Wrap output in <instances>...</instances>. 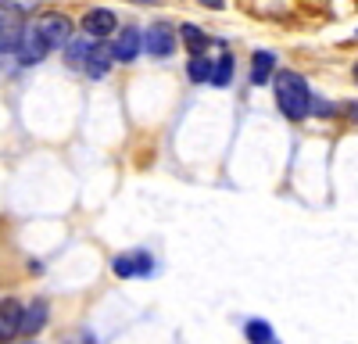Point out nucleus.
<instances>
[{"instance_id":"20e7f679","label":"nucleus","mask_w":358,"mask_h":344,"mask_svg":"<svg viewBox=\"0 0 358 344\" xmlns=\"http://www.w3.org/2000/svg\"><path fill=\"white\" fill-rule=\"evenodd\" d=\"M143 50L151 54V57H169L176 50V29L169 22H155L143 33Z\"/></svg>"},{"instance_id":"0eeeda50","label":"nucleus","mask_w":358,"mask_h":344,"mask_svg":"<svg viewBox=\"0 0 358 344\" xmlns=\"http://www.w3.org/2000/svg\"><path fill=\"white\" fill-rule=\"evenodd\" d=\"M47 43H43V36L36 33L33 25L25 29V36H22V43H18V50H15V57H18V65H25V69H33V65H40L43 57H47Z\"/></svg>"},{"instance_id":"7ed1b4c3","label":"nucleus","mask_w":358,"mask_h":344,"mask_svg":"<svg viewBox=\"0 0 358 344\" xmlns=\"http://www.w3.org/2000/svg\"><path fill=\"white\" fill-rule=\"evenodd\" d=\"M33 29L43 36V43H47L50 50L65 47V43L72 40V22H69V15H62V11H43V15L33 22Z\"/></svg>"},{"instance_id":"9d476101","label":"nucleus","mask_w":358,"mask_h":344,"mask_svg":"<svg viewBox=\"0 0 358 344\" xmlns=\"http://www.w3.org/2000/svg\"><path fill=\"white\" fill-rule=\"evenodd\" d=\"M273 79H276V54L273 50H255V57H251V83L265 86Z\"/></svg>"},{"instance_id":"a211bd4d","label":"nucleus","mask_w":358,"mask_h":344,"mask_svg":"<svg viewBox=\"0 0 358 344\" xmlns=\"http://www.w3.org/2000/svg\"><path fill=\"white\" fill-rule=\"evenodd\" d=\"M201 4H204V8H212V11H222V8H226V0H201Z\"/></svg>"},{"instance_id":"6ab92c4d","label":"nucleus","mask_w":358,"mask_h":344,"mask_svg":"<svg viewBox=\"0 0 358 344\" xmlns=\"http://www.w3.org/2000/svg\"><path fill=\"white\" fill-rule=\"evenodd\" d=\"M355 83H358V65H355Z\"/></svg>"},{"instance_id":"f8f14e48","label":"nucleus","mask_w":358,"mask_h":344,"mask_svg":"<svg viewBox=\"0 0 358 344\" xmlns=\"http://www.w3.org/2000/svg\"><path fill=\"white\" fill-rule=\"evenodd\" d=\"M47 301L40 298V301H33L29 308H22V330L18 334H40L43 327H47Z\"/></svg>"},{"instance_id":"2eb2a0df","label":"nucleus","mask_w":358,"mask_h":344,"mask_svg":"<svg viewBox=\"0 0 358 344\" xmlns=\"http://www.w3.org/2000/svg\"><path fill=\"white\" fill-rule=\"evenodd\" d=\"M187 79H190V83H208V79H212V57L190 54V62H187Z\"/></svg>"},{"instance_id":"ddd939ff","label":"nucleus","mask_w":358,"mask_h":344,"mask_svg":"<svg viewBox=\"0 0 358 344\" xmlns=\"http://www.w3.org/2000/svg\"><path fill=\"white\" fill-rule=\"evenodd\" d=\"M111 62H115V57H111V47H101V43H97V47H94V54L86 57V65H83V69H86V76L104 79V76H108V69H111Z\"/></svg>"},{"instance_id":"39448f33","label":"nucleus","mask_w":358,"mask_h":344,"mask_svg":"<svg viewBox=\"0 0 358 344\" xmlns=\"http://www.w3.org/2000/svg\"><path fill=\"white\" fill-rule=\"evenodd\" d=\"M111 269H115V276H122V280H129V276H151L155 273V258L147 251H129V255H118L111 262Z\"/></svg>"},{"instance_id":"f257e3e1","label":"nucleus","mask_w":358,"mask_h":344,"mask_svg":"<svg viewBox=\"0 0 358 344\" xmlns=\"http://www.w3.org/2000/svg\"><path fill=\"white\" fill-rule=\"evenodd\" d=\"M273 90H276V108L283 111V119L290 122H305L312 115V90L301 72H276L273 79Z\"/></svg>"},{"instance_id":"6e6552de","label":"nucleus","mask_w":358,"mask_h":344,"mask_svg":"<svg viewBox=\"0 0 358 344\" xmlns=\"http://www.w3.org/2000/svg\"><path fill=\"white\" fill-rule=\"evenodd\" d=\"M140 47H143V36H140V29L126 25L122 33H118V36L111 40V57H115V62H122V65H129V62H136Z\"/></svg>"},{"instance_id":"f3484780","label":"nucleus","mask_w":358,"mask_h":344,"mask_svg":"<svg viewBox=\"0 0 358 344\" xmlns=\"http://www.w3.org/2000/svg\"><path fill=\"white\" fill-rule=\"evenodd\" d=\"M229 76H233V57L222 54L219 62H212V79H208V83H212V86H226Z\"/></svg>"},{"instance_id":"9b49d317","label":"nucleus","mask_w":358,"mask_h":344,"mask_svg":"<svg viewBox=\"0 0 358 344\" xmlns=\"http://www.w3.org/2000/svg\"><path fill=\"white\" fill-rule=\"evenodd\" d=\"M97 43H101V40L86 36V33H83V36H72V40L62 47V50H65V62H69L72 69H83V65H86V57L94 54V47H97Z\"/></svg>"},{"instance_id":"1a4fd4ad","label":"nucleus","mask_w":358,"mask_h":344,"mask_svg":"<svg viewBox=\"0 0 358 344\" xmlns=\"http://www.w3.org/2000/svg\"><path fill=\"white\" fill-rule=\"evenodd\" d=\"M22 330V305L15 298L0 301V341H11Z\"/></svg>"},{"instance_id":"423d86ee","label":"nucleus","mask_w":358,"mask_h":344,"mask_svg":"<svg viewBox=\"0 0 358 344\" xmlns=\"http://www.w3.org/2000/svg\"><path fill=\"white\" fill-rule=\"evenodd\" d=\"M115 29H118V18H115V11H108V8H94V11L83 15V33L94 36V40L115 36Z\"/></svg>"},{"instance_id":"dca6fc26","label":"nucleus","mask_w":358,"mask_h":344,"mask_svg":"<svg viewBox=\"0 0 358 344\" xmlns=\"http://www.w3.org/2000/svg\"><path fill=\"white\" fill-rule=\"evenodd\" d=\"M244 337H248V344H276L273 341V327H268L265 320H251L244 327Z\"/></svg>"},{"instance_id":"f03ea898","label":"nucleus","mask_w":358,"mask_h":344,"mask_svg":"<svg viewBox=\"0 0 358 344\" xmlns=\"http://www.w3.org/2000/svg\"><path fill=\"white\" fill-rule=\"evenodd\" d=\"M25 29H29V22L18 4H0V54H15Z\"/></svg>"},{"instance_id":"4468645a","label":"nucleus","mask_w":358,"mask_h":344,"mask_svg":"<svg viewBox=\"0 0 358 344\" xmlns=\"http://www.w3.org/2000/svg\"><path fill=\"white\" fill-rule=\"evenodd\" d=\"M179 40H183V47H187L190 54H204V50H208V36L201 33L197 25H190V22L179 25Z\"/></svg>"}]
</instances>
